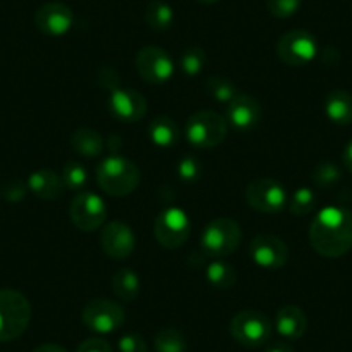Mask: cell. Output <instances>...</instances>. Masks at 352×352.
<instances>
[{"label":"cell","instance_id":"obj_1","mask_svg":"<svg viewBox=\"0 0 352 352\" xmlns=\"http://www.w3.org/2000/svg\"><path fill=\"white\" fill-rule=\"evenodd\" d=\"M309 242L328 259L347 254L352 249V211L337 206L321 209L309 226Z\"/></svg>","mask_w":352,"mask_h":352},{"label":"cell","instance_id":"obj_2","mask_svg":"<svg viewBox=\"0 0 352 352\" xmlns=\"http://www.w3.org/2000/svg\"><path fill=\"white\" fill-rule=\"evenodd\" d=\"M96 180L113 197H126L140 185V169L123 155H109L97 164Z\"/></svg>","mask_w":352,"mask_h":352},{"label":"cell","instance_id":"obj_3","mask_svg":"<svg viewBox=\"0 0 352 352\" xmlns=\"http://www.w3.org/2000/svg\"><path fill=\"white\" fill-rule=\"evenodd\" d=\"M30 321V300L14 289H0V342H11L21 337Z\"/></svg>","mask_w":352,"mask_h":352},{"label":"cell","instance_id":"obj_4","mask_svg":"<svg viewBox=\"0 0 352 352\" xmlns=\"http://www.w3.org/2000/svg\"><path fill=\"white\" fill-rule=\"evenodd\" d=\"M228 133V121L214 111H199L192 114L185 126L187 142L195 148H214Z\"/></svg>","mask_w":352,"mask_h":352},{"label":"cell","instance_id":"obj_5","mask_svg":"<svg viewBox=\"0 0 352 352\" xmlns=\"http://www.w3.org/2000/svg\"><path fill=\"white\" fill-rule=\"evenodd\" d=\"M242 242V230L235 219L214 218L206 225L201 235V245L214 259L230 256Z\"/></svg>","mask_w":352,"mask_h":352},{"label":"cell","instance_id":"obj_6","mask_svg":"<svg viewBox=\"0 0 352 352\" xmlns=\"http://www.w3.org/2000/svg\"><path fill=\"white\" fill-rule=\"evenodd\" d=\"M230 333L243 347L257 349L270 342L273 324L263 311L245 309L233 316L232 323H230Z\"/></svg>","mask_w":352,"mask_h":352},{"label":"cell","instance_id":"obj_7","mask_svg":"<svg viewBox=\"0 0 352 352\" xmlns=\"http://www.w3.org/2000/svg\"><path fill=\"white\" fill-rule=\"evenodd\" d=\"M81 321L94 333H113L124 323V309L121 304L111 299H92L85 304L81 311Z\"/></svg>","mask_w":352,"mask_h":352},{"label":"cell","instance_id":"obj_8","mask_svg":"<svg viewBox=\"0 0 352 352\" xmlns=\"http://www.w3.org/2000/svg\"><path fill=\"white\" fill-rule=\"evenodd\" d=\"M245 201L256 211L275 214L289 204V194L280 182L273 178H257L245 188Z\"/></svg>","mask_w":352,"mask_h":352},{"label":"cell","instance_id":"obj_9","mask_svg":"<svg viewBox=\"0 0 352 352\" xmlns=\"http://www.w3.org/2000/svg\"><path fill=\"white\" fill-rule=\"evenodd\" d=\"M190 218L182 208H166L155 218L154 235L155 240L164 249H178L187 242L190 235Z\"/></svg>","mask_w":352,"mask_h":352},{"label":"cell","instance_id":"obj_10","mask_svg":"<svg viewBox=\"0 0 352 352\" xmlns=\"http://www.w3.org/2000/svg\"><path fill=\"white\" fill-rule=\"evenodd\" d=\"M69 216L78 230L85 233L96 232V230L102 228L107 219L106 202L94 192L81 190L71 202Z\"/></svg>","mask_w":352,"mask_h":352},{"label":"cell","instance_id":"obj_11","mask_svg":"<svg viewBox=\"0 0 352 352\" xmlns=\"http://www.w3.org/2000/svg\"><path fill=\"white\" fill-rule=\"evenodd\" d=\"M276 54L289 66H307L316 57L318 43L314 36L306 30H292L278 40Z\"/></svg>","mask_w":352,"mask_h":352},{"label":"cell","instance_id":"obj_12","mask_svg":"<svg viewBox=\"0 0 352 352\" xmlns=\"http://www.w3.org/2000/svg\"><path fill=\"white\" fill-rule=\"evenodd\" d=\"M135 64L142 80L151 85L166 83L175 74V63L171 56L159 47H144L138 50Z\"/></svg>","mask_w":352,"mask_h":352},{"label":"cell","instance_id":"obj_13","mask_svg":"<svg viewBox=\"0 0 352 352\" xmlns=\"http://www.w3.org/2000/svg\"><path fill=\"white\" fill-rule=\"evenodd\" d=\"M249 256L264 270H278L289 261V247L273 233H259L249 243Z\"/></svg>","mask_w":352,"mask_h":352},{"label":"cell","instance_id":"obj_14","mask_svg":"<svg viewBox=\"0 0 352 352\" xmlns=\"http://www.w3.org/2000/svg\"><path fill=\"white\" fill-rule=\"evenodd\" d=\"M107 109L118 121L137 123L147 113V100L138 90L118 87L109 92Z\"/></svg>","mask_w":352,"mask_h":352},{"label":"cell","instance_id":"obj_15","mask_svg":"<svg viewBox=\"0 0 352 352\" xmlns=\"http://www.w3.org/2000/svg\"><path fill=\"white\" fill-rule=\"evenodd\" d=\"M102 250L114 261H123L133 254L135 235L133 230L121 221H111L100 232Z\"/></svg>","mask_w":352,"mask_h":352},{"label":"cell","instance_id":"obj_16","mask_svg":"<svg viewBox=\"0 0 352 352\" xmlns=\"http://www.w3.org/2000/svg\"><path fill=\"white\" fill-rule=\"evenodd\" d=\"M74 14L66 4L49 2L35 12V25L43 35L63 36L73 28Z\"/></svg>","mask_w":352,"mask_h":352},{"label":"cell","instance_id":"obj_17","mask_svg":"<svg viewBox=\"0 0 352 352\" xmlns=\"http://www.w3.org/2000/svg\"><path fill=\"white\" fill-rule=\"evenodd\" d=\"M263 111L259 102L247 94H239L226 106V121L239 131H249L259 124Z\"/></svg>","mask_w":352,"mask_h":352},{"label":"cell","instance_id":"obj_18","mask_svg":"<svg viewBox=\"0 0 352 352\" xmlns=\"http://www.w3.org/2000/svg\"><path fill=\"white\" fill-rule=\"evenodd\" d=\"M28 190L42 201H56L64 192V182L60 175L52 169H38L28 176Z\"/></svg>","mask_w":352,"mask_h":352},{"label":"cell","instance_id":"obj_19","mask_svg":"<svg viewBox=\"0 0 352 352\" xmlns=\"http://www.w3.org/2000/svg\"><path fill=\"white\" fill-rule=\"evenodd\" d=\"M275 328L278 335L287 340L300 338L307 330V318L304 311L297 306H283L276 311Z\"/></svg>","mask_w":352,"mask_h":352},{"label":"cell","instance_id":"obj_20","mask_svg":"<svg viewBox=\"0 0 352 352\" xmlns=\"http://www.w3.org/2000/svg\"><path fill=\"white\" fill-rule=\"evenodd\" d=\"M327 118L335 124H352V94L347 90H333L324 100Z\"/></svg>","mask_w":352,"mask_h":352},{"label":"cell","instance_id":"obj_21","mask_svg":"<svg viewBox=\"0 0 352 352\" xmlns=\"http://www.w3.org/2000/svg\"><path fill=\"white\" fill-rule=\"evenodd\" d=\"M148 138L152 140V144L157 145L161 148H169L178 142L180 138V130H178V124L175 123V120H171L169 116H157L151 121L148 124Z\"/></svg>","mask_w":352,"mask_h":352},{"label":"cell","instance_id":"obj_22","mask_svg":"<svg viewBox=\"0 0 352 352\" xmlns=\"http://www.w3.org/2000/svg\"><path fill=\"white\" fill-rule=\"evenodd\" d=\"M71 145L83 157H97L104 151V138L92 128H80L71 135Z\"/></svg>","mask_w":352,"mask_h":352},{"label":"cell","instance_id":"obj_23","mask_svg":"<svg viewBox=\"0 0 352 352\" xmlns=\"http://www.w3.org/2000/svg\"><path fill=\"white\" fill-rule=\"evenodd\" d=\"M111 283H113V290L118 299L124 302H133L140 294V278L130 268L118 270L111 278Z\"/></svg>","mask_w":352,"mask_h":352},{"label":"cell","instance_id":"obj_24","mask_svg":"<svg viewBox=\"0 0 352 352\" xmlns=\"http://www.w3.org/2000/svg\"><path fill=\"white\" fill-rule=\"evenodd\" d=\"M206 278L214 289L228 290L235 285L236 273L232 264H228L226 261L216 259L209 263L208 270H206Z\"/></svg>","mask_w":352,"mask_h":352},{"label":"cell","instance_id":"obj_25","mask_svg":"<svg viewBox=\"0 0 352 352\" xmlns=\"http://www.w3.org/2000/svg\"><path fill=\"white\" fill-rule=\"evenodd\" d=\"M173 19H175V12L169 4H166L162 0H154L148 4L147 12H145V21L151 30L166 32L173 25Z\"/></svg>","mask_w":352,"mask_h":352},{"label":"cell","instance_id":"obj_26","mask_svg":"<svg viewBox=\"0 0 352 352\" xmlns=\"http://www.w3.org/2000/svg\"><path fill=\"white\" fill-rule=\"evenodd\" d=\"M206 90H208L209 96L216 100V102H221L228 106L236 96H239V88L233 83L232 80L223 76H211L206 81Z\"/></svg>","mask_w":352,"mask_h":352},{"label":"cell","instance_id":"obj_27","mask_svg":"<svg viewBox=\"0 0 352 352\" xmlns=\"http://www.w3.org/2000/svg\"><path fill=\"white\" fill-rule=\"evenodd\" d=\"M157 352H187V340L176 328H162L154 338Z\"/></svg>","mask_w":352,"mask_h":352},{"label":"cell","instance_id":"obj_28","mask_svg":"<svg viewBox=\"0 0 352 352\" xmlns=\"http://www.w3.org/2000/svg\"><path fill=\"white\" fill-rule=\"evenodd\" d=\"M60 178H63L64 187H66L67 190L81 192L88 182V171L81 162L67 161L66 164L63 166Z\"/></svg>","mask_w":352,"mask_h":352},{"label":"cell","instance_id":"obj_29","mask_svg":"<svg viewBox=\"0 0 352 352\" xmlns=\"http://www.w3.org/2000/svg\"><path fill=\"white\" fill-rule=\"evenodd\" d=\"M314 206H316V194L311 188L300 187L289 199L287 208L294 216H306L313 211Z\"/></svg>","mask_w":352,"mask_h":352},{"label":"cell","instance_id":"obj_30","mask_svg":"<svg viewBox=\"0 0 352 352\" xmlns=\"http://www.w3.org/2000/svg\"><path fill=\"white\" fill-rule=\"evenodd\" d=\"M206 64V52L201 47H190L180 56V69L185 76H197Z\"/></svg>","mask_w":352,"mask_h":352},{"label":"cell","instance_id":"obj_31","mask_svg":"<svg viewBox=\"0 0 352 352\" xmlns=\"http://www.w3.org/2000/svg\"><path fill=\"white\" fill-rule=\"evenodd\" d=\"M313 180L320 188H328L340 180V169L335 162L321 161L314 166Z\"/></svg>","mask_w":352,"mask_h":352},{"label":"cell","instance_id":"obj_32","mask_svg":"<svg viewBox=\"0 0 352 352\" xmlns=\"http://www.w3.org/2000/svg\"><path fill=\"white\" fill-rule=\"evenodd\" d=\"M266 8L270 14L278 19L290 18L300 8V0H266Z\"/></svg>","mask_w":352,"mask_h":352},{"label":"cell","instance_id":"obj_33","mask_svg":"<svg viewBox=\"0 0 352 352\" xmlns=\"http://www.w3.org/2000/svg\"><path fill=\"white\" fill-rule=\"evenodd\" d=\"M176 171H178V176L184 182H197L202 175V166L197 159L187 155V157H184L178 162Z\"/></svg>","mask_w":352,"mask_h":352},{"label":"cell","instance_id":"obj_34","mask_svg":"<svg viewBox=\"0 0 352 352\" xmlns=\"http://www.w3.org/2000/svg\"><path fill=\"white\" fill-rule=\"evenodd\" d=\"M120 352H147V344L140 333H124L118 340Z\"/></svg>","mask_w":352,"mask_h":352},{"label":"cell","instance_id":"obj_35","mask_svg":"<svg viewBox=\"0 0 352 352\" xmlns=\"http://www.w3.org/2000/svg\"><path fill=\"white\" fill-rule=\"evenodd\" d=\"M76 352H113L109 342H106L104 338H87L85 342H81L80 347L76 349Z\"/></svg>","mask_w":352,"mask_h":352},{"label":"cell","instance_id":"obj_36","mask_svg":"<svg viewBox=\"0 0 352 352\" xmlns=\"http://www.w3.org/2000/svg\"><path fill=\"white\" fill-rule=\"evenodd\" d=\"M118 83H120V74L116 73V69H113V67H109V66H104L102 69L99 71L100 87L109 88V92H111V90L118 88Z\"/></svg>","mask_w":352,"mask_h":352},{"label":"cell","instance_id":"obj_37","mask_svg":"<svg viewBox=\"0 0 352 352\" xmlns=\"http://www.w3.org/2000/svg\"><path fill=\"white\" fill-rule=\"evenodd\" d=\"M26 188H28V185L21 184V182H11V184L8 185V188H6V197L11 202L21 201L26 195Z\"/></svg>","mask_w":352,"mask_h":352},{"label":"cell","instance_id":"obj_38","mask_svg":"<svg viewBox=\"0 0 352 352\" xmlns=\"http://www.w3.org/2000/svg\"><path fill=\"white\" fill-rule=\"evenodd\" d=\"M264 352H294V347L290 344H287V342L276 340L272 342Z\"/></svg>","mask_w":352,"mask_h":352},{"label":"cell","instance_id":"obj_39","mask_svg":"<svg viewBox=\"0 0 352 352\" xmlns=\"http://www.w3.org/2000/svg\"><path fill=\"white\" fill-rule=\"evenodd\" d=\"M342 162H344L345 169L352 175V140L345 145L344 154H342Z\"/></svg>","mask_w":352,"mask_h":352},{"label":"cell","instance_id":"obj_40","mask_svg":"<svg viewBox=\"0 0 352 352\" xmlns=\"http://www.w3.org/2000/svg\"><path fill=\"white\" fill-rule=\"evenodd\" d=\"M33 352H67V351L57 344H43L40 345V347H36Z\"/></svg>","mask_w":352,"mask_h":352},{"label":"cell","instance_id":"obj_41","mask_svg":"<svg viewBox=\"0 0 352 352\" xmlns=\"http://www.w3.org/2000/svg\"><path fill=\"white\" fill-rule=\"evenodd\" d=\"M199 4H206V6H211V4H216L218 0H197Z\"/></svg>","mask_w":352,"mask_h":352}]
</instances>
